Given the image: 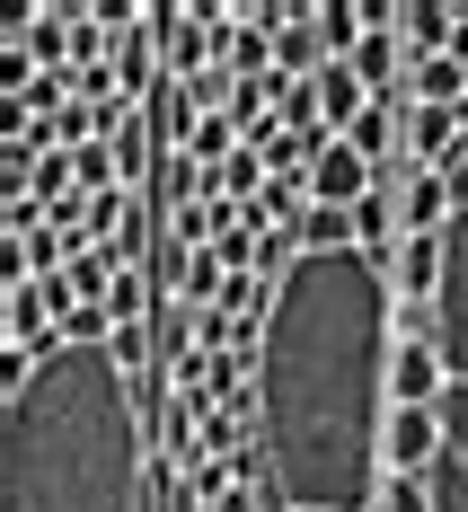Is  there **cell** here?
<instances>
[{
    "label": "cell",
    "instance_id": "1",
    "mask_svg": "<svg viewBox=\"0 0 468 512\" xmlns=\"http://www.w3.org/2000/svg\"><path fill=\"white\" fill-rule=\"evenodd\" d=\"M398 292L363 248L301 256L257 327V451L274 512H371L389 486Z\"/></svg>",
    "mask_w": 468,
    "mask_h": 512
},
{
    "label": "cell",
    "instance_id": "2",
    "mask_svg": "<svg viewBox=\"0 0 468 512\" xmlns=\"http://www.w3.org/2000/svg\"><path fill=\"white\" fill-rule=\"evenodd\" d=\"M0 512H151L159 468L115 345L0 354Z\"/></svg>",
    "mask_w": 468,
    "mask_h": 512
},
{
    "label": "cell",
    "instance_id": "3",
    "mask_svg": "<svg viewBox=\"0 0 468 512\" xmlns=\"http://www.w3.org/2000/svg\"><path fill=\"white\" fill-rule=\"evenodd\" d=\"M451 274H442V301H433V354H442V468H433V504L442 512H468V151L451 168Z\"/></svg>",
    "mask_w": 468,
    "mask_h": 512
},
{
    "label": "cell",
    "instance_id": "4",
    "mask_svg": "<svg viewBox=\"0 0 468 512\" xmlns=\"http://www.w3.org/2000/svg\"><path fill=\"white\" fill-rule=\"evenodd\" d=\"M363 195H380V168H371L354 142H336V133H318V159H310V204L327 212H354Z\"/></svg>",
    "mask_w": 468,
    "mask_h": 512
},
{
    "label": "cell",
    "instance_id": "5",
    "mask_svg": "<svg viewBox=\"0 0 468 512\" xmlns=\"http://www.w3.org/2000/svg\"><path fill=\"white\" fill-rule=\"evenodd\" d=\"M442 468V407H398L389 415V477H433Z\"/></svg>",
    "mask_w": 468,
    "mask_h": 512
},
{
    "label": "cell",
    "instance_id": "6",
    "mask_svg": "<svg viewBox=\"0 0 468 512\" xmlns=\"http://www.w3.org/2000/svg\"><path fill=\"white\" fill-rule=\"evenodd\" d=\"M442 274H451L442 239H398V256H389V292L398 301H442Z\"/></svg>",
    "mask_w": 468,
    "mask_h": 512
},
{
    "label": "cell",
    "instance_id": "7",
    "mask_svg": "<svg viewBox=\"0 0 468 512\" xmlns=\"http://www.w3.org/2000/svg\"><path fill=\"white\" fill-rule=\"evenodd\" d=\"M363 106H371V89L354 80V62H327V71H318V133L345 142V133L363 124Z\"/></svg>",
    "mask_w": 468,
    "mask_h": 512
},
{
    "label": "cell",
    "instance_id": "8",
    "mask_svg": "<svg viewBox=\"0 0 468 512\" xmlns=\"http://www.w3.org/2000/svg\"><path fill=\"white\" fill-rule=\"evenodd\" d=\"M442 389H451V380H442V354H433V345H398L389 398H398V407H442Z\"/></svg>",
    "mask_w": 468,
    "mask_h": 512
},
{
    "label": "cell",
    "instance_id": "9",
    "mask_svg": "<svg viewBox=\"0 0 468 512\" xmlns=\"http://www.w3.org/2000/svg\"><path fill=\"white\" fill-rule=\"evenodd\" d=\"M398 36H407V62H433V53L460 45V18H451L442 0H407V9H398Z\"/></svg>",
    "mask_w": 468,
    "mask_h": 512
},
{
    "label": "cell",
    "instance_id": "10",
    "mask_svg": "<svg viewBox=\"0 0 468 512\" xmlns=\"http://www.w3.org/2000/svg\"><path fill=\"white\" fill-rule=\"evenodd\" d=\"M407 106H468V62L460 53H433L407 71Z\"/></svg>",
    "mask_w": 468,
    "mask_h": 512
},
{
    "label": "cell",
    "instance_id": "11",
    "mask_svg": "<svg viewBox=\"0 0 468 512\" xmlns=\"http://www.w3.org/2000/svg\"><path fill=\"white\" fill-rule=\"evenodd\" d=\"M398 124H407V106H398V98H371V106H363V124H354L345 142H354L371 168H389V159H398Z\"/></svg>",
    "mask_w": 468,
    "mask_h": 512
},
{
    "label": "cell",
    "instance_id": "12",
    "mask_svg": "<svg viewBox=\"0 0 468 512\" xmlns=\"http://www.w3.org/2000/svg\"><path fill=\"white\" fill-rule=\"evenodd\" d=\"M318 36H327V62H354V45L371 36L363 0H327V9H318Z\"/></svg>",
    "mask_w": 468,
    "mask_h": 512
},
{
    "label": "cell",
    "instance_id": "13",
    "mask_svg": "<svg viewBox=\"0 0 468 512\" xmlns=\"http://www.w3.org/2000/svg\"><path fill=\"white\" fill-rule=\"evenodd\" d=\"M371 512H442V504H433V477H389Z\"/></svg>",
    "mask_w": 468,
    "mask_h": 512
},
{
    "label": "cell",
    "instance_id": "14",
    "mask_svg": "<svg viewBox=\"0 0 468 512\" xmlns=\"http://www.w3.org/2000/svg\"><path fill=\"white\" fill-rule=\"evenodd\" d=\"M106 345H115V362H124V380H142V362H151V327H115Z\"/></svg>",
    "mask_w": 468,
    "mask_h": 512
}]
</instances>
